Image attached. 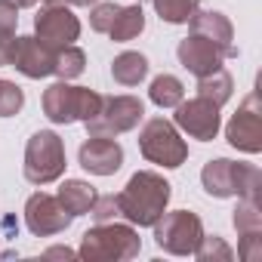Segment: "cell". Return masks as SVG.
Returning <instances> with one entry per match:
<instances>
[{
    "label": "cell",
    "instance_id": "26",
    "mask_svg": "<svg viewBox=\"0 0 262 262\" xmlns=\"http://www.w3.org/2000/svg\"><path fill=\"white\" fill-rule=\"evenodd\" d=\"M22 105H25L22 86H16L13 80H0V117H13V114H19Z\"/></svg>",
    "mask_w": 262,
    "mask_h": 262
},
{
    "label": "cell",
    "instance_id": "3",
    "mask_svg": "<svg viewBox=\"0 0 262 262\" xmlns=\"http://www.w3.org/2000/svg\"><path fill=\"white\" fill-rule=\"evenodd\" d=\"M204 191L213 198H259L262 173L253 164H237L228 158H216L201 170Z\"/></svg>",
    "mask_w": 262,
    "mask_h": 262
},
{
    "label": "cell",
    "instance_id": "29",
    "mask_svg": "<svg viewBox=\"0 0 262 262\" xmlns=\"http://www.w3.org/2000/svg\"><path fill=\"white\" fill-rule=\"evenodd\" d=\"M19 25V7L13 0H0V34H16Z\"/></svg>",
    "mask_w": 262,
    "mask_h": 262
},
{
    "label": "cell",
    "instance_id": "24",
    "mask_svg": "<svg viewBox=\"0 0 262 262\" xmlns=\"http://www.w3.org/2000/svg\"><path fill=\"white\" fill-rule=\"evenodd\" d=\"M83 68H86V56H83L80 47L68 43V47L56 50V68H53V74H59L62 80H74V77L83 74Z\"/></svg>",
    "mask_w": 262,
    "mask_h": 262
},
{
    "label": "cell",
    "instance_id": "18",
    "mask_svg": "<svg viewBox=\"0 0 262 262\" xmlns=\"http://www.w3.org/2000/svg\"><path fill=\"white\" fill-rule=\"evenodd\" d=\"M145 31V13H142V4H133V7H120L108 34L114 43H126V40H133Z\"/></svg>",
    "mask_w": 262,
    "mask_h": 262
},
{
    "label": "cell",
    "instance_id": "8",
    "mask_svg": "<svg viewBox=\"0 0 262 262\" xmlns=\"http://www.w3.org/2000/svg\"><path fill=\"white\" fill-rule=\"evenodd\" d=\"M151 228H155V244L170 256H191L204 237V222L191 210L164 213Z\"/></svg>",
    "mask_w": 262,
    "mask_h": 262
},
{
    "label": "cell",
    "instance_id": "6",
    "mask_svg": "<svg viewBox=\"0 0 262 262\" xmlns=\"http://www.w3.org/2000/svg\"><path fill=\"white\" fill-rule=\"evenodd\" d=\"M65 142L53 129H40L25 145V179L31 185H50L65 173Z\"/></svg>",
    "mask_w": 262,
    "mask_h": 262
},
{
    "label": "cell",
    "instance_id": "33",
    "mask_svg": "<svg viewBox=\"0 0 262 262\" xmlns=\"http://www.w3.org/2000/svg\"><path fill=\"white\" fill-rule=\"evenodd\" d=\"M71 7H90V4H99V0H68Z\"/></svg>",
    "mask_w": 262,
    "mask_h": 262
},
{
    "label": "cell",
    "instance_id": "1",
    "mask_svg": "<svg viewBox=\"0 0 262 262\" xmlns=\"http://www.w3.org/2000/svg\"><path fill=\"white\" fill-rule=\"evenodd\" d=\"M170 182L161 176V173H151V170H142V173H133L129 182L123 185V191H117V210L120 216L129 222V225H139V228H148L155 225L164 213H167V204H170Z\"/></svg>",
    "mask_w": 262,
    "mask_h": 262
},
{
    "label": "cell",
    "instance_id": "17",
    "mask_svg": "<svg viewBox=\"0 0 262 262\" xmlns=\"http://www.w3.org/2000/svg\"><path fill=\"white\" fill-rule=\"evenodd\" d=\"M56 198H59V204H62L71 216H83V213L93 210V204H96L99 194H96V188H93L90 182H83V179H65Z\"/></svg>",
    "mask_w": 262,
    "mask_h": 262
},
{
    "label": "cell",
    "instance_id": "15",
    "mask_svg": "<svg viewBox=\"0 0 262 262\" xmlns=\"http://www.w3.org/2000/svg\"><path fill=\"white\" fill-rule=\"evenodd\" d=\"M77 161L93 176H114L123 164V148L108 136H86V142L77 151Z\"/></svg>",
    "mask_w": 262,
    "mask_h": 262
},
{
    "label": "cell",
    "instance_id": "14",
    "mask_svg": "<svg viewBox=\"0 0 262 262\" xmlns=\"http://www.w3.org/2000/svg\"><path fill=\"white\" fill-rule=\"evenodd\" d=\"M10 65H13L19 74H25V77L40 80V77H50L53 68H56V50L47 47L43 40H37L34 34H28V37H16V47H13V59H10Z\"/></svg>",
    "mask_w": 262,
    "mask_h": 262
},
{
    "label": "cell",
    "instance_id": "21",
    "mask_svg": "<svg viewBox=\"0 0 262 262\" xmlns=\"http://www.w3.org/2000/svg\"><path fill=\"white\" fill-rule=\"evenodd\" d=\"M148 99L158 105V108H176L182 99H185V86L179 77L173 74H158L148 86Z\"/></svg>",
    "mask_w": 262,
    "mask_h": 262
},
{
    "label": "cell",
    "instance_id": "32",
    "mask_svg": "<svg viewBox=\"0 0 262 262\" xmlns=\"http://www.w3.org/2000/svg\"><path fill=\"white\" fill-rule=\"evenodd\" d=\"M43 256H47V259H74L77 253H74V250H68V247H53V250H47Z\"/></svg>",
    "mask_w": 262,
    "mask_h": 262
},
{
    "label": "cell",
    "instance_id": "10",
    "mask_svg": "<svg viewBox=\"0 0 262 262\" xmlns=\"http://www.w3.org/2000/svg\"><path fill=\"white\" fill-rule=\"evenodd\" d=\"M34 37L53 50H62L80 37V19L65 4H47L34 19Z\"/></svg>",
    "mask_w": 262,
    "mask_h": 262
},
{
    "label": "cell",
    "instance_id": "5",
    "mask_svg": "<svg viewBox=\"0 0 262 262\" xmlns=\"http://www.w3.org/2000/svg\"><path fill=\"white\" fill-rule=\"evenodd\" d=\"M139 151L145 161L158 164V167H167V170H176L185 164L188 158V145L185 139L179 136L176 123L164 120V117H151L145 120L142 133H139Z\"/></svg>",
    "mask_w": 262,
    "mask_h": 262
},
{
    "label": "cell",
    "instance_id": "34",
    "mask_svg": "<svg viewBox=\"0 0 262 262\" xmlns=\"http://www.w3.org/2000/svg\"><path fill=\"white\" fill-rule=\"evenodd\" d=\"M13 4H16V7L22 10V7H34V4H37V0H13Z\"/></svg>",
    "mask_w": 262,
    "mask_h": 262
},
{
    "label": "cell",
    "instance_id": "28",
    "mask_svg": "<svg viewBox=\"0 0 262 262\" xmlns=\"http://www.w3.org/2000/svg\"><path fill=\"white\" fill-rule=\"evenodd\" d=\"M90 216H93L96 222H111L114 216H120V210H117V198H114V194H102V198H96Z\"/></svg>",
    "mask_w": 262,
    "mask_h": 262
},
{
    "label": "cell",
    "instance_id": "36",
    "mask_svg": "<svg viewBox=\"0 0 262 262\" xmlns=\"http://www.w3.org/2000/svg\"><path fill=\"white\" fill-rule=\"evenodd\" d=\"M139 4H142V0H139Z\"/></svg>",
    "mask_w": 262,
    "mask_h": 262
},
{
    "label": "cell",
    "instance_id": "35",
    "mask_svg": "<svg viewBox=\"0 0 262 262\" xmlns=\"http://www.w3.org/2000/svg\"><path fill=\"white\" fill-rule=\"evenodd\" d=\"M43 4H59V0H43Z\"/></svg>",
    "mask_w": 262,
    "mask_h": 262
},
{
    "label": "cell",
    "instance_id": "25",
    "mask_svg": "<svg viewBox=\"0 0 262 262\" xmlns=\"http://www.w3.org/2000/svg\"><path fill=\"white\" fill-rule=\"evenodd\" d=\"M191 256H198L201 262H228L234 253H231V247H228L219 234H204Z\"/></svg>",
    "mask_w": 262,
    "mask_h": 262
},
{
    "label": "cell",
    "instance_id": "22",
    "mask_svg": "<svg viewBox=\"0 0 262 262\" xmlns=\"http://www.w3.org/2000/svg\"><path fill=\"white\" fill-rule=\"evenodd\" d=\"M234 228L237 234H262V207L259 198H237V210H234Z\"/></svg>",
    "mask_w": 262,
    "mask_h": 262
},
{
    "label": "cell",
    "instance_id": "4",
    "mask_svg": "<svg viewBox=\"0 0 262 262\" xmlns=\"http://www.w3.org/2000/svg\"><path fill=\"white\" fill-rule=\"evenodd\" d=\"M102 105V96L86 86H71L68 80H59L43 90V114L53 123H74L90 120Z\"/></svg>",
    "mask_w": 262,
    "mask_h": 262
},
{
    "label": "cell",
    "instance_id": "23",
    "mask_svg": "<svg viewBox=\"0 0 262 262\" xmlns=\"http://www.w3.org/2000/svg\"><path fill=\"white\" fill-rule=\"evenodd\" d=\"M155 4V13L161 16V22H170V25H188V19L198 13L201 0H151Z\"/></svg>",
    "mask_w": 262,
    "mask_h": 262
},
{
    "label": "cell",
    "instance_id": "27",
    "mask_svg": "<svg viewBox=\"0 0 262 262\" xmlns=\"http://www.w3.org/2000/svg\"><path fill=\"white\" fill-rule=\"evenodd\" d=\"M120 4H93V13H90V28L99 31V34H108L114 16H117Z\"/></svg>",
    "mask_w": 262,
    "mask_h": 262
},
{
    "label": "cell",
    "instance_id": "31",
    "mask_svg": "<svg viewBox=\"0 0 262 262\" xmlns=\"http://www.w3.org/2000/svg\"><path fill=\"white\" fill-rule=\"evenodd\" d=\"M16 47V34H0V65H10Z\"/></svg>",
    "mask_w": 262,
    "mask_h": 262
},
{
    "label": "cell",
    "instance_id": "30",
    "mask_svg": "<svg viewBox=\"0 0 262 262\" xmlns=\"http://www.w3.org/2000/svg\"><path fill=\"white\" fill-rule=\"evenodd\" d=\"M241 259H259L262 256V234H244L241 247H237Z\"/></svg>",
    "mask_w": 262,
    "mask_h": 262
},
{
    "label": "cell",
    "instance_id": "20",
    "mask_svg": "<svg viewBox=\"0 0 262 262\" xmlns=\"http://www.w3.org/2000/svg\"><path fill=\"white\" fill-rule=\"evenodd\" d=\"M231 90H234V80H231V74H228L225 68H216L213 74L198 77V96L210 99V102L219 105V108L231 99Z\"/></svg>",
    "mask_w": 262,
    "mask_h": 262
},
{
    "label": "cell",
    "instance_id": "11",
    "mask_svg": "<svg viewBox=\"0 0 262 262\" xmlns=\"http://www.w3.org/2000/svg\"><path fill=\"white\" fill-rule=\"evenodd\" d=\"M71 222H74V216L59 204V198H53V194H47V191L31 194L28 204H25V225H28V231L37 234V237L59 234V231H65Z\"/></svg>",
    "mask_w": 262,
    "mask_h": 262
},
{
    "label": "cell",
    "instance_id": "9",
    "mask_svg": "<svg viewBox=\"0 0 262 262\" xmlns=\"http://www.w3.org/2000/svg\"><path fill=\"white\" fill-rule=\"evenodd\" d=\"M225 139L237 151H247V155L262 151V105H259L256 93H247V99L231 114V120L225 126Z\"/></svg>",
    "mask_w": 262,
    "mask_h": 262
},
{
    "label": "cell",
    "instance_id": "19",
    "mask_svg": "<svg viewBox=\"0 0 262 262\" xmlns=\"http://www.w3.org/2000/svg\"><path fill=\"white\" fill-rule=\"evenodd\" d=\"M148 74V59L142 53H120L111 62V77L120 86H139Z\"/></svg>",
    "mask_w": 262,
    "mask_h": 262
},
{
    "label": "cell",
    "instance_id": "13",
    "mask_svg": "<svg viewBox=\"0 0 262 262\" xmlns=\"http://www.w3.org/2000/svg\"><path fill=\"white\" fill-rule=\"evenodd\" d=\"M179 62L185 71H191L194 77H204V74H213L216 68H222L228 56V50H222L219 43H213L210 37H201V34H188L185 40H179V50H176Z\"/></svg>",
    "mask_w": 262,
    "mask_h": 262
},
{
    "label": "cell",
    "instance_id": "7",
    "mask_svg": "<svg viewBox=\"0 0 262 262\" xmlns=\"http://www.w3.org/2000/svg\"><path fill=\"white\" fill-rule=\"evenodd\" d=\"M145 114V105L142 99L136 96H102V105L99 111L83 123L90 136H120V133H129V129H136L139 120Z\"/></svg>",
    "mask_w": 262,
    "mask_h": 262
},
{
    "label": "cell",
    "instance_id": "16",
    "mask_svg": "<svg viewBox=\"0 0 262 262\" xmlns=\"http://www.w3.org/2000/svg\"><path fill=\"white\" fill-rule=\"evenodd\" d=\"M188 25H191V34H201V37H210L213 43H219L222 50H228V56H237V50H234V28H231V22L222 16V13H194L191 19H188Z\"/></svg>",
    "mask_w": 262,
    "mask_h": 262
},
{
    "label": "cell",
    "instance_id": "12",
    "mask_svg": "<svg viewBox=\"0 0 262 262\" xmlns=\"http://www.w3.org/2000/svg\"><path fill=\"white\" fill-rule=\"evenodd\" d=\"M176 126L182 129V133H188L191 139L213 142L216 133H219V105H213L204 96L179 102L176 105Z\"/></svg>",
    "mask_w": 262,
    "mask_h": 262
},
{
    "label": "cell",
    "instance_id": "2",
    "mask_svg": "<svg viewBox=\"0 0 262 262\" xmlns=\"http://www.w3.org/2000/svg\"><path fill=\"white\" fill-rule=\"evenodd\" d=\"M142 241L133 225H120V222H99L96 228L83 231L77 256L86 262H123L139 256Z\"/></svg>",
    "mask_w": 262,
    "mask_h": 262
}]
</instances>
